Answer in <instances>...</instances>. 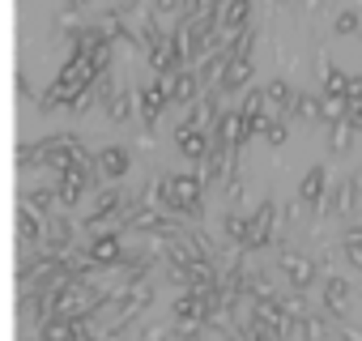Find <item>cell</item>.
<instances>
[{
  "mask_svg": "<svg viewBox=\"0 0 362 341\" xmlns=\"http://www.w3.org/2000/svg\"><path fill=\"white\" fill-rule=\"evenodd\" d=\"M345 90H349V73L332 69V73L324 77V94H337V98H345Z\"/></svg>",
  "mask_w": 362,
  "mask_h": 341,
  "instance_id": "obj_26",
  "label": "cell"
},
{
  "mask_svg": "<svg viewBox=\"0 0 362 341\" xmlns=\"http://www.w3.org/2000/svg\"><path fill=\"white\" fill-rule=\"evenodd\" d=\"M86 175H90V170H81V166H69V170H60V175H56L60 209H73V205H77V197L86 192Z\"/></svg>",
  "mask_w": 362,
  "mask_h": 341,
  "instance_id": "obj_8",
  "label": "cell"
},
{
  "mask_svg": "<svg viewBox=\"0 0 362 341\" xmlns=\"http://www.w3.org/2000/svg\"><path fill=\"white\" fill-rule=\"evenodd\" d=\"M226 239L247 248V239H252V218H239V214L230 209V214H226Z\"/></svg>",
  "mask_w": 362,
  "mask_h": 341,
  "instance_id": "obj_20",
  "label": "cell"
},
{
  "mask_svg": "<svg viewBox=\"0 0 362 341\" xmlns=\"http://www.w3.org/2000/svg\"><path fill=\"white\" fill-rule=\"evenodd\" d=\"M209 141H214V137H205V128H188V124H179V132H175L179 154L192 158V162H201V158L209 154Z\"/></svg>",
  "mask_w": 362,
  "mask_h": 341,
  "instance_id": "obj_9",
  "label": "cell"
},
{
  "mask_svg": "<svg viewBox=\"0 0 362 341\" xmlns=\"http://www.w3.org/2000/svg\"><path fill=\"white\" fill-rule=\"evenodd\" d=\"M166 333H175V324H149V328L141 333V341H162Z\"/></svg>",
  "mask_w": 362,
  "mask_h": 341,
  "instance_id": "obj_27",
  "label": "cell"
},
{
  "mask_svg": "<svg viewBox=\"0 0 362 341\" xmlns=\"http://www.w3.org/2000/svg\"><path fill=\"white\" fill-rule=\"evenodd\" d=\"M247 77H252V56H230L222 73V94H235L239 86H247Z\"/></svg>",
  "mask_w": 362,
  "mask_h": 341,
  "instance_id": "obj_14",
  "label": "cell"
},
{
  "mask_svg": "<svg viewBox=\"0 0 362 341\" xmlns=\"http://www.w3.org/2000/svg\"><path fill=\"white\" fill-rule=\"evenodd\" d=\"M354 132H358V124H354V120L332 124V132H328V149H332V154H345V149L354 145Z\"/></svg>",
  "mask_w": 362,
  "mask_h": 341,
  "instance_id": "obj_19",
  "label": "cell"
},
{
  "mask_svg": "<svg viewBox=\"0 0 362 341\" xmlns=\"http://www.w3.org/2000/svg\"><path fill=\"white\" fill-rule=\"evenodd\" d=\"M103 341H124V333H119V328H107V333H103Z\"/></svg>",
  "mask_w": 362,
  "mask_h": 341,
  "instance_id": "obj_33",
  "label": "cell"
},
{
  "mask_svg": "<svg viewBox=\"0 0 362 341\" xmlns=\"http://www.w3.org/2000/svg\"><path fill=\"white\" fill-rule=\"evenodd\" d=\"M98 175H107V180H124L128 170H132V158H128V149L124 145H107V149H98Z\"/></svg>",
  "mask_w": 362,
  "mask_h": 341,
  "instance_id": "obj_7",
  "label": "cell"
},
{
  "mask_svg": "<svg viewBox=\"0 0 362 341\" xmlns=\"http://www.w3.org/2000/svg\"><path fill=\"white\" fill-rule=\"evenodd\" d=\"M22 205H30V209H39V214H56V209H60V192L39 184V188H26V192H22Z\"/></svg>",
  "mask_w": 362,
  "mask_h": 341,
  "instance_id": "obj_16",
  "label": "cell"
},
{
  "mask_svg": "<svg viewBox=\"0 0 362 341\" xmlns=\"http://www.w3.org/2000/svg\"><path fill=\"white\" fill-rule=\"evenodd\" d=\"M354 197H358V205H362V166L354 170Z\"/></svg>",
  "mask_w": 362,
  "mask_h": 341,
  "instance_id": "obj_31",
  "label": "cell"
},
{
  "mask_svg": "<svg viewBox=\"0 0 362 341\" xmlns=\"http://www.w3.org/2000/svg\"><path fill=\"white\" fill-rule=\"evenodd\" d=\"M64 5H69V13H77V9H90L94 0H64Z\"/></svg>",
  "mask_w": 362,
  "mask_h": 341,
  "instance_id": "obj_32",
  "label": "cell"
},
{
  "mask_svg": "<svg viewBox=\"0 0 362 341\" xmlns=\"http://www.w3.org/2000/svg\"><path fill=\"white\" fill-rule=\"evenodd\" d=\"M349 120L362 128V98H354V103H349Z\"/></svg>",
  "mask_w": 362,
  "mask_h": 341,
  "instance_id": "obj_30",
  "label": "cell"
},
{
  "mask_svg": "<svg viewBox=\"0 0 362 341\" xmlns=\"http://www.w3.org/2000/svg\"><path fill=\"white\" fill-rule=\"evenodd\" d=\"M277 214H281V205H277L273 197H264V201L256 205V214H252V239H247V252H256V248H269V243H273Z\"/></svg>",
  "mask_w": 362,
  "mask_h": 341,
  "instance_id": "obj_5",
  "label": "cell"
},
{
  "mask_svg": "<svg viewBox=\"0 0 362 341\" xmlns=\"http://www.w3.org/2000/svg\"><path fill=\"white\" fill-rule=\"evenodd\" d=\"M315 73H320V77H328V73H332V60H328V52H324V47L315 52Z\"/></svg>",
  "mask_w": 362,
  "mask_h": 341,
  "instance_id": "obj_28",
  "label": "cell"
},
{
  "mask_svg": "<svg viewBox=\"0 0 362 341\" xmlns=\"http://www.w3.org/2000/svg\"><path fill=\"white\" fill-rule=\"evenodd\" d=\"M170 324H175V333H170L175 341H197V337H201V333L209 328V324H205L201 316H192V320H175V316H170Z\"/></svg>",
  "mask_w": 362,
  "mask_h": 341,
  "instance_id": "obj_21",
  "label": "cell"
},
{
  "mask_svg": "<svg viewBox=\"0 0 362 341\" xmlns=\"http://www.w3.org/2000/svg\"><path fill=\"white\" fill-rule=\"evenodd\" d=\"M277 269L286 273L290 290H298V294H303V290L315 282V273H320V260H315V256H303V252H290V248H286V252L277 256Z\"/></svg>",
  "mask_w": 362,
  "mask_h": 341,
  "instance_id": "obj_2",
  "label": "cell"
},
{
  "mask_svg": "<svg viewBox=\"0 0 362 341\" xmlns=\"http://www.w3.org/2000/svg\"><path fill=\"white\" fill-rule=\"evenodd\" d=\"M332 35H362V9L358 5H345L332 18Z\"/></svg>",
  "mask_w": 362,
  "mask_h": 341,
  "instance_id": "obj_17",
  "label": "cell"
},
{
  "mask_svg": "<svg viewBox=\"0 0 362 341\" xmlns=\"http://www.w3.org/2000/svg\"><path fill=\"white\" fill-rule=\"evenodd\" d=\"M324 197H328V166H320V162H315L307 175H303V184H298V201L315 214V209L324 205Z\"/></svg>",
  "mask_w": 362,
  "mask_h": 341,
  "instance_id": "obj_6",
  "label": "cell"
},
{
  "mask_svg": "<svg viewBox=\"0 0 362 341\" xmlns=\"http://www.w3.org/2000/svg\"><path fill=\"white\" fill-rule=\"evenodd\" d=\"M247 18H252V0H226L222 5V30H247Z\"/></svg>",
  "mask_w": 362,
  "mask_h": 341,
  "instance_id": "obj_15",
  "label": "cell"
},
{
  "mask_svg": "<svg viewBox=\"0 0 362 341\" xmlns=\"http://www.w3.org/2000/svg\"><path fill=\"white\" fill-rule=\"evenodd\" d=\"M170 98L158 90V86H145L141 94H136V111H141V124H145V132H153V124H158V115H162V107H166Z\"/></svg>",
  "mask_w": 362,
  "mask_h": 341,
  "instance_id": "obj_10",
  "label": "cell"
},
{
  "mask_svg": "<svg viewBox=\"0 0 362 341\" xmlns=\"http://www.w3.org/2000/svg\"><path fill=\"white\" fill-rule=\"evenodd\" d=\"M209 137H214V132H209ZM235 154H239V149H235L230 141H218V137L209 141V154L201 158V175H205V184H218V180L230 175V170H235Z\"/></svg>",
  "mask_w": 362,
  "mask_h": 341,
  "instance_id": "obj_3",
  "label": "cell"
},
{
  "mask_svg": "<svg viewBox=\"0 0 362 341\" xmlns=\"http://www.w3.org/2000/svg\"><path fill=\"white\" fill-rule=\"evenodd\" d=\"M286 115H298V120H320V98L315 94H294L290 111Z\"/></svg>",
  "mask_w": 362,
  "mask_h": 341,
  "instance_id": "obj_22",
  "label": "cell"
},
{
  "mask_svg": "<svg viewBox=\"0 0 362 341\" xmlns=\"http://www.w3.org/2000/svg\"><path fill=\"white\" fill-rule=\"evenodd\" d=\"M39 341H77V320L69 316H47L39 324Z\"/></svg>",
  "mask_w": 362,
  "mask_h": 341,
  "instance_id": "obj_13",
  "label": "cell"
},
{
  "mask_svg": "<svg viewBox=\"0 0 362 341\" xmlns=\"http://www.w3.org/2000/svg\"><path fill=\"white\" fill-rule=\"evenodd\" d=\"M86 260H94V265H103V269L124 265V239H119L115 231H94V235L86 239Z\"/></svg>",
  "mask_w": 362,
  "mask_h": 341,
  "instance_id": "obj_4",
  "label": "cell"
},
{
  "mask_svg": "<svg viewBox=\"0 0 362 341\" xmlns=\"http://www.w3.org/2000/svg\"><path fill=\"white\" fill-rule=\"evenodd\" d=\"M201 73L197 69H184V73H179L175 77V90H170V103H179V107H192L197 98H201Z\"/></svg>",
  "mask_w": 362,
  "mask_h": 341,
  "instance_id": "obj_12",
  "label": "cell"
},
{
  "mask_svg": "<svg viewBox=\"0 0 362 341\" xmlns=\"http://www.w3.org/2000/svg\"><path fill=\"white\" fill-rule=\"evenodd\" d=\"M320 120H328V124H341V120H349V98L324 94V98H320Z\"/></svg>",
  "mask_w": 362,
  "mask_h": 341,
  "instance_id": "obj_18",
  "label": "cell"
},
{
  "mask_svg": "<svg viewBox=\"0 0 362 341\" xmlns=\"http://www.w3.org/2000/svg\"><path fill=\"white\" fill-rule=\"evenodd\" d=\"M226 341H247V333H230V337H226Z\"/></svg>",
  "mask_w": 362,
  "mask_h": 341,
  "instance_id": "obj_34",
  "label": "cell"
},
{
  "mask_svg": "<svg viewBox=\"0 0 362 341\" xmlns=\"http://www.w3.org/2000/svg\"><path fill=\"white\" fill-rule=\"evenodd\" d=\"M260 132H264V141H269L273 149L290 141V132H286V120H273V115H264V124H260Z\"/></svg>",
  "mask_w": 362,
  "mask_h": 341,
  "instance_id": "obj_23",
  "label": "cell"
},
{
  "mask_svg": "<svg viewBox=\"0 0 362 341\" xmlns=\"http://www.w3.org/2000/svg\"><path fill=\"white\" fill-rule=\"evenodd\" d=\"M345 303H349V282H345L341 273H332V277L324 282V311H328L332 320H341V316H345Z\"/></svg>",
  "mask_w": 362,
  "mask_h": 341,
  "instance_id": "obj_11",
  "label": "cell"
},
{
  "mask_svg": "<svg viewBox=\"0 0 362 341\" xmlns=\"http://www.w3.org/2000/svg\"><path fill=\"white\" fill-rule=\"evenodd\" d=\"M345 98L354 103V98H362V77H349V90H345Z\"/></svg>",
  "mask_w": 362,
  "mask_h": 341,
  "instance_id": "obj_29",
  "label": "cell"
},
{
  "mask_svg": "<svg viewBox=\"0 0 362 341\" xmlns=\"http://www.w3.org/2000/svg\"><path fill=\"white\" fill-rule=\"evenodd\" d=\"M162 209L175 214V218H201V209H205V175H201V170H179V175H166Z\"/></svg>",
  "mask_w": 362,
  "mask_h": 341,
  "instance_id": "obj_1",
  "label": "cell"
},
{
  "mask_svg": "<svg viewBox=\"0 0 362 341\" xmlns=\"http://www.w3.org/2000/svg\"><path fill=\"white\" fill-rule=\"evenodd\" d=\"M132 103H136V94H132V90H119V94H115V103L107 107V115L119 124V120H128V115H132Z\"/></svg>",
  "mask_w": 362,
  "mask_h": 341,
  "instance_id": "obj_25",
  "label": "cell"
},
{
  "mask_svg": "<svg viewBox=\"0 0 362 341\" xmlns=\"http://www.w3.org/2000/svg\"><path fill=\"white\" fill-rule=\"evenodd\" d=\"M149 9H153V18L166 26V22H175V18H184V0H153Z\"/></svg>",
  "mask_w": 362,
  "mask_h": 341,
  "instance_id": "obj_24",
  "label": "cell"
}]
</instances>
